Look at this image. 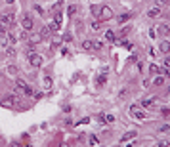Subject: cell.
Here are the masks:
<instances>
[{
    "instance_id": "836d02e7",
    "label": "cell",
    "mask_w": 170,
    "mask_h": 147,
    "mask_svg": "<svg viewBox=\"0 0 170 147\" xmlns=\"http://www.w3.org/2000/svg\"><path fill=\"white\" fill-rule=\"evenodd\" d=\"M105 120H107V122H115V117H113V115H105Z\"/></svg>"
},
{
    "instance_id": "ba28073f",
    "label": "cell",
    "mask_w": 170,
    "mask_h": 147,
    "mask_svg": "<svg viewBox=\"0 0 170 147\" xmlns=\"http://www.w3.org/2000/svg\"><path fill=\"white\" fill-rule=\"evenodd\" d=\"M8 44H10V35H8V31L0 29V46H8Z\"/></svg>"
},
{
    "instance_id": "d6a6232c",
    "label": "cell",
    "mask_w": 170,
    "mask_h": 147,
    "mask_svg": "<svg viewBox=\"0 0 170 147\" xmlns=\"http://www.w3.org/2000/svg\"><path fill=\"white\" fill-rule=\"evenodd\" d=\"M122 44H124V48H128V50H132V48H134V46H132V42H128V40H124Z\"/></svg>"
},
{
    "instance_id": "30bf717a",
    "label": "cell",
    "mask_w": 170,
    "mask_h": 147,
    "mask_svg": "<svg viewBox=\"0 0 170 147\" xmlns=\"http://www.w3.org/2000/svg\"><path fill=\"white\" fill-rule=\"evenodd\" d=\"M159 50H161V54H168V52H170V42L168 40H162L161 44H159Z\"/></svg>"
},
{
    "instance_id": "484cf974",
    "label": "cell",
    "mask_w": 170,
    "mask_h": 147,
    "mask_svg": "<svg viewBox=\"0 0 170 147\" xmlns=\"http://www.w3.org/2000/svg\"><path fill=\"white\" fill-rule=\"evenodd\" d=\"M61 40H63V38H61L59 35H54V44H55V46H59V44H61Z\"/></svg>"
},
{
    "instance_id": "f6af8a7d",
    "label": "cell",
    "mask_w": 170,
    "mask_h": 147,
    "mask_svg": "<svg viewBox=\"0 0 170 147\" xmlns=\"http://www.w3.org/2000/svg\"><path fill=\"white\" fill-rule=\"evenodd\" d=\"M168 94H170V86H168Z\"/></svg>"
},
{
    "instance_id": "d590c367",
    "label": "cell",
    "mask_w": 170,
    "mask_h": 147,
    "mask_svg": "<svg viewBox=\"0 0 170 147\" xmlns=\"http://www.w3.org/2000/svg\"><path fill=\"white\" fill-rule=\"evenodd\" d=\"M159 145L166 147V145H170V141H168V139H161V141H159Z\"/></svg>"
},
{
    "instance_id": "8fae6325",
    "label": "cell",
    "mask_w": 170,
    "mask_h": 147,
    "mask_svg": "<svg viewBox=\"0 0 170 147\" xmlns=\"http://www.w3.org/2000/svg\"><path fill=\"white\" fill-rule=\"evenodd\" d=\"M161 14H162V10H161V8H151L149 12H147V15H149V17H159Z\"/></svg>"
},
{
    "instance_id": "cb8c5ba5",
    "label": "cell",
    "mask_w": 170,
    "mask_h": 147,
    "mask_svg": "<svg viewBox=\"0 0 170 147\" xmlns=\"http://www.w3.org/2000/svg\"><path fill=\"white\" fill-rule=\"evenodd\" d=\"M40 40H42V37H40V35H32V38H31V42H32V44H38Z\"/></svg>"
},
{
    "instance_id": "44dd1931",
    "label": "cell",
    "mask_w": 170,
    "mask_h": 147,
    "mask_svg": "<svg viewBox=\"0 0 170 147\" xmlns=\"http://www.w3.org/2000/svg\"><path fill=\"white\" fill-rule=\"evenodd\" d=\"M42 84H44V88H52V77H50V75H46V77H44Z\"/></svg>"
},
{
    "instance_id": "e0dca14e",
    "label": "cell",
    "mask_w": 170,
    "mask_h": 147,
    "mask_svg": "<svg viewBox=\"0 0 170 147\" xmlns=\"http://www.w3.org/2000/svg\"><path fill=\"white\" fill-rule=\"evenodd\" d=\"M149 71H151L153 75H159V73H161V71H162V67H159V65L151 63V65H149Z\"/></svg>"
},
{
    "instance_id": "ab89813d",
    "label": "cell",
    "mask_w": 170,
    "mask_h": 147,
    "mask_svg": "<svg viewBox=\"0 0 170 147\" xmlns=\"http://www.w3.org/2000/svg\"><path fill=\"white\" fill-rule=\"evenodd\" d=\"M164 67H168V69H170V55H166V59H164Z\"/></svg>"
},
{
    "instance_id": "f546056e",
    "label": "cell",
    "mask_w": 170,
    "mask_h": 147,
    "mask_svg": "<svg viewBox=\"0 0 170 147\" xmlns=\"http://www.w3.org/2000/svg\"><path fill=\"white\" fill-rule=\"evenodd\" d=\"M92 29H94V31H100V29H101V21H94V23H92Z\"/></svg>"
},
{
    "instance_id": "4dcf8cb0",
    "label": "cell",
    "mask_w": 170,
    "mask_h": 147,
    "mask_svg": "<svg viewBox=\"0 0 170 147\" xmlns=\"http://www.w3.org/2000/svg\"><path fill=\"white\" fill-rule=\"evenodd\" d=\"M35 12H37L38 15H44V10H42V8H40V6H38V4L35 6Z\"/></svg>"
},
{
    "instance_id": "1f68e13d",
    "label": "cell",
    "mask_w": 170,
    "mask_h": 147,
    "mask_svg": "<svg viewBox=\"0 0 170 147\" xmlns=\"http://www.w3.org/2000/svg\"><path fill=\"white\" fill-rule=\"evenodd\" d=\"M161 73H164V77H166V78H170V69H168V67H164Z\"/></svg>"
},
{
    "instance_id": "277c9868",
    "label": "cell",
    "mask_w": 170,
    "mask_h": 147,
    "mask_svg": "<svg viewBox=\"0 0 170 147\" xmlns=\"http://www.w3.org/2000/svg\"><path fill=\"white\" fill-rule=\"evenodd\" d=\"M155 101H157V97H155V96L142 97V99H140V105H142L143 109H145V107H147V109H157V103H155Z\"/></svg>"
},
{
    "instance_id": "8d00e7d4",
    "label": "cell",
    "mask_w": 170,
    "mask_h": 147,
    "mask_svg": "<svg viewBox=\"0 0 170 147\" xmlns=\"http://www.w3.org/2000/svg\"><path fill=\"white\" fill-rule=\"evenodd\" d=\"M63 40L65 42H71V40H73V37H71V35H63Z\"/></svg>"
},
{
    "instance_id": "2e32d148",
    "label": "cell",
    "mask_w": 170,
    "mask_h": 147,
    "mask_svg": "<svg viewBox=\"0 0 170 147\" xmlns=\"http://www.w3.org/2000/svg\"><path fill=\"white\" fill-rule=\"evenodd\" d=\"M50 32H52V31H50L48 27H42L38 35H40V37H42V40H44V38H48V37H50Z\"/></svg>"
},
{
    "instance_id": "83f0119b",
    "label": "cell",
    "mask_w": 170,
    "mask_h": 147,
    "mask_svg": "<svg viewBox=\"0 0 170 147\" xmlns=\"http://www.w3.org/2000/svg\"><path fill=\"white\" fill-rule=\"evenodd\" d=\"M101 48H103V42H101V40L94 42V50H101Z\"/></svg>"
},
{
    "instance_id": "3957f363",
    "label": "cell",
    "mask_w": 170,
    "mask_h": 147,
    "mask_svg": "<svg viewBox=\"0 0 170 147\" xmlns=\"http://www.w3.org/2000/svg\"><path fill=\"white\" fill-rule=\"evenodd\" d=\"M130 113H132V117H136L138 120H143L147 117V113L143 111L142 105H130Z\"/></svg>"
},
{
    "instance_id": "6da1fadb",
    "label": "cell",
    "mask_w": 170,
    "mask_h": 147,
    "mask_svg": "<svg viewBox=\"0 0 170 147\" xmlns=\"http://www.w3.org/2000/svg\"><path fill=\"white\" fill-rule=\"evenodd\" d=\"M14 21H15V15L10 12V14H2L0 15V29H4V31H8L12 25H14Z\"/></svg>"
},
{
    "instance_id": "e575fe53",
    "label": "cell",
    "mask_w": 170,
    "mask_h": 147,
    "mask_svg": "<svg viewBox=\"0 0 170 147\" xmlns=\"http://www.w3.org/2000/svg\"><path fill=\"white\" fill-rule=\"evenodd\" d=\"M92 14L94 15H100V8H97V6H92Z\"/></svg>"
},
{
    "instance_id": "ffe728a7",
    "label": "cell",
    "mask_w": 170,
    "mask_h": 147,
    "mask_svg": "<svg viewBox=\"0 0 170 147\" xmlns=\"http://www.w3.org/2000/svg\"><path fill=\"white\" fill-rule=\"evenodd\" d=\"M82 48L84 50H94V42L92 40H82Z\"/></svg>"
},
{
    "instance_id": "9c48e42d",
    "label": "cell",
    "mask_w": 170,
    "mask_h": 147,
    "mask_svg": "<svg viewBox=\"0 0 170 147\" xmlns=\"http://www.w3.org/2000/svg\"><path fill=\"white\" fill-rule=\"evenodd\" d=\"M157 31H159V35H161V37H170V27L166 23H161Z\"/></svg>"
},
{
    "instance_id": "7c38bea8",
    "label": "cell",
    "mask_w": 170,
    "mask_h": 147,
    "mask_svg": "<svg viewBox=\"0 0 170 147\" xmlns=\"http://www.w3.org/2000/svg\"><path fill=\"white\" fill-rule=\"evenodd\" d=\"M134 138H136V132H134V130H132V132H126L122 136V139H120V143H126L128 139H134Z\"/></svg>"
},
{
    "instance_id": "f35d334b",
    "label": "cell",
    "mask_w": 170,
    "mask_h": 147,
    "mask_svg": "<svg viewBox=\"0 0 170 147\" xmlns=\"http://www.w3.org/2000/svg\"><path fill=\"white\" fill-rule=\"evenodd\" d=\"M161 115H162V117H168V115H170V109H162Z\"/></svg>"
},
{
    "instance_id": "60d3db41",
    "label": "cell",
    "mask_w": 170,
    "mask_h": 147,
    "mask_svg": "<svg viewBox=\"0 0 170 147\" xmlns=\"http://www.w3.org/2000/svg\"><path fill=\"white\" fill-rule=\"evenodd\" d=\"M128 31H130V27H124L122 31H120V35H128Z\"/></svg>"
},
{
    "instance_id": "d6986e66",
    "label": "cell",
    "mask_w": 170,
    "mask_h": 147,
    "mask_svg": "<svg viewBox=\"0 0 170 147\" xmlns=\"http://www.w3.org/2000/svg\"><path fill=\"white\" fill-rule=\"evenodd\" d=\"M88 145H100V138H97L96 134H92V136H90V139H88Z\"/></svg>"
},
{
    "instance_id": "d4e9b609",
    "label": "cell",
    "mask_w": 170,
    "mask_h": 147,
    "mask_svg": "<svg viewBox=\"0 0 170 147\" xmlns=\"http://www.w3.org/2000/svg\"><path fill=\"white\" fill-rule=\"evenodd\" d=\"M6 55H8V57H15V48H8V50H6Z\"/></svg>"
},
{
    "instance_id": "52a82bcc",
    "label": "cell",
    "mask_w": 170,
    "mask_h": 147,
    "mask_svg": "<svg viewBox=\"0 0 170 147\" xmlns=\"http://www.w3.org/2000/svg\"><path fill=\"white\" fill-rule=\"evenodd\" d=\"M21 27L25 29V31H31L32 27H35V21H32V17L29 14H25L23 15V21H21Z\"/></svg>"
},
{
    "instance_id": "b9f144b4",
    "label": "cell",
    "mask_w": 170,
    "mask_h": 147,
    "mask_svg": "<svg viewBox=\"0 0 170 147\" xmlns=\"http://www.w3.org/2000/svg\"><path fill=\"white\" fill-rule=\"evenodd\" d=\"M32 96H35V99H40V97H42V92H37V94H32Z\"/></svg>"
},
{
    "instance_id": "ac0fdd59",
    "label": "cell",
    "mask_w": 170,
    "mask_h": 147,
    "mask_svg": "<svg viewBox=\"0 0 170 147\" xmlns=\"http://www.w3.org/2000/svg\"><path fill=\"white\" fill-rule=\"evenodd\" d=\"M105 38H107L109 42H117V35H115L113 31H107V32H105Z\"/></svg>"
},
{
    "instance_id": "7402d4cb",
    "label": "cell",
    "mask_w": 170,
    "mask_h": 147,
    "mask_svg": "<svg viewBox=\"0 0 170 147\" xmlns=\"http://www.w3.org/2000/svg\"><path fill=\"white\" fill-rule=\"evenodd\" d=\"M130 17H132V14H122V15L119 17V23H126Z\"/></svg>"
},
{
    "instance_id": "5b68a950",
    "label": "cell",
    "mask_w": 170,
    "mask_h": 147,
    "mask_svg": "<svg viewBox=\"0 0 170 147\" xmlns=\"http://www.w3.org/2000/svg\"><path fill=\"white\" fill-rule=\"evenodd\" d=\"M97 17H100L101 21H107V19L113 17V10H111L109 6H101V8H100V15H97Z\"/></svg>"
},
{
    "instance_id": "9a60e30c",
    "label": "cell",
    "mask_w": 170,
    "mask_h": 147,
    "mask_svg": "<svg viewBox=\"0 0 170 147\" xmlns=\"http://www.w3.org/2000/svg\"><path fill=\"white\" fill-rule=\"evenodd\" d=\"M153 84H155V86H162V84H164V77H162V75H157Z\"/></svg>"
},
{
    "instance_id": "f1b7e54d",
    "label": "cell",
    "mask_w": 170,
    "mask_h": 147,
    "mask_svg": "<svg viewBox=\"0 0 170 147\" xmlns=\"http://www.w3.org/2000/svg\"><path fill=\"white\" fill-rule=\"evenodd\" d=\"M159 132H162V134H166V132H170V126H168V124H162L161 128H159Z\"/></svg>"
},
{
    "instance_id": "8992f818",
    "label": "cell",
    "mask_w": 170,
    "mask_h": 147,
    "mask_svg": "<svg viewBox=\"0 0 170 147\" xmlns=\"http://www.w3.org/2000/svg\"><path fill=\"white\" fill-rule=\"evenodd\" d=\"M29 63H31V67H40L44 63V57L38 55V54H31L29 55Z\"/></svg>"
},
{
    "instance_id": "7a4b0ae2",
    "label": "cell",
    "mask_w": 170,
    "mask_h": 147,
    "mask_svg": "<svg viewBox=\"0 0 170 147\" xmlns=\"http://www.w3.org/2000/svg\"><path fill=\"white\" fill-rule=\"evenodd\" d=\"M15 86L19 88V92L23 94V96H32V94H35V92L31 90V86H29V84L25 82L23 78H17V80H15Z\"/></svg>"
},
{
    "instance_id": "4fadbf2b",
    "label": "cell",
    "mask_w": 170,
    "mask_h": 147,
    "mask_svg": "<svg viewBox=\"0 0 170 147\" xmlns=\"http://www.w3.org/2000/svg\"><path fill=\"white\" fill-rule=\"evenodd\" d=\"M96 82H97V84H100V86H103V84H105V82H107V73H101V75H100V77H97V78H96Z\"/></svg>"
},
{
    "instance_id": "603a6c76",
    "label": "cell",
    "mask_w": 170,
    "mask_h": 147,
    "mask_svg": "<svg viewBox=\"0 0 170 147\" xmlns=\"http://www.w3.org/2000/svg\"><path fill=\"white\" fill-rule=\"evenodd\" d=\"M27 38H29V35H27V31L23 29V31H21V32L17 35V40H27Z\"/></svg>"
},
{
    "instance_id": "4316f807",
    "label": "cell",
    "mask_w": 170,
    "mask_h": 147,
    "mask_svg": "<svg viewBox=\"0 0 170 147\" xmlns=\"http://www.w3.org/2000/svg\"><path fill=\"white\" fill-rule=\"evenodd\" d=\"M126 96H128V90H126V88H122V90H120V94H119V99H124Z\"/></svg>"
},
{
    "instance_id": "5bb4252c",
    "label": "cell",
    "mask_w": 170,
    "mask_h": 147,
    "mask_svg": "<svg viewBox=\"0 0 170 147\" xmlns=\"http://www.w3.org/2000/svg\"><path fill=\"white\" fill-rule=\"evenodd\" d=\"M77 12H78V6L77 4H73V6H69V8H67V15H69V17H73Z\"/></svg>"
},
{
    "instance_id": "ee69618b",
    "label": "cell",
    "mask_w": 170,
    "mask_h": 147,
    "mask_svg": "<svg viewBox=\"0 0 170 147\" xmlns=\"http://www.w3.org/2000/svg\"><path fill=\"white\" fill-rule=\"evenodd\" d=\"M6 2H8V4H14V2H15V0H6Z\"/></svg>"
},
{
    "instance_id": "74e56055",
    "label": "cell",
    "mask_w": 170,
    "mask_h": 147,
    "mask_svg": "<svg viewBox=\"0 0 170 147\" xmlns=\"http://www.w3.org/2000/svg\"><path fill=\"white\" fill-rule=\"evenodd\" d=\"M77 31L82 32V31H84V25H82V23H77Z\"/></svg>"
},
{
    "instance_id": "7bdbcfd3",
    "label": "cell",
    "mask_w": 170,
    "mask_h": 147,
    "mask_svg": "<svg viewBox=\"0 0 170 147\" xmlns=\"http://www.w3.org/2000/svg\"><path fill=\"white\" fill-rule=\"evenodd\" d=\"M149 35H151V38H155V35H157V29H151V31H149Z\"/></svg>"
}]
</instances>
